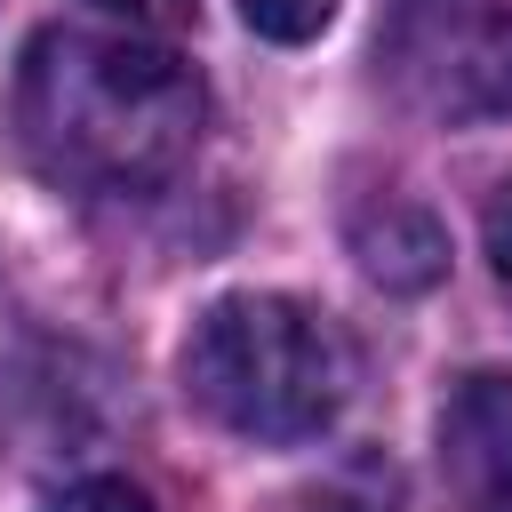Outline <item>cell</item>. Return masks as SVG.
I'll list each match as a JSON object with an SVG mask.
<instances>
[{"instance_id":"obj_8","label":"cell","mask_w":512,"mask_h":512,"mask_svg":"<svg viewBox=\"0 0 512 512\" xmlns=\"http://www.w3.org/2000/svg\"><path fill=\"white\" fill-rule=\"evenodd\" d=\"M488 264H496V288L512 296V184H504L496 208H488Z\"/></svg>"},{"instance_id":"obj_3","label":"cell","mask_w":512,"mask_h":512,"mask_svg":"<svg viewBox=\"0 0 512 512\" xmlns=\"http://www.w3.org/2000/svg\"><path fill=\"white\" fill-rule=\"evenodd\" d=\"M448 512H512V368H472L440 400Z\"/></svg>"},{"instance_id":"obj_4","label":"cell","mask_w":512,"mask_h":512,"mask_svg":"<svg viewBox=\"0 0 512 512\" xmlns=\"http://www.w3.org/2000/svg\"><path fill=\"white\" fill-rule=\"evenodd\" d=\"M424 96L448 120H512V8L440 16L424 40Z\"/></svg>"},{"instance_id":"obj_9","label":"cell","mask_w":512,"mask_h":512,"mask_svg":"<svg viewBox=\"0 0 512 512\" xmlns=\"http://www.w3.org/2000/svg\"><path fill=\"white\" fill-rule=\"evenodd\" d=\"M104 8H120V16H184L192 0H104Z\"/></svg>"},{"instance_id":"obj_6","label":"cell","mask_w":512,"mask_h":512,"mask_svg":"<svg viewBox=\"0 0 512 512\" xmlns=\"http://www.w3.org/2000/svg\"><path fill=\"white\" fill-rule=\"evenodd\" d=\"M240 16H248V32L296 48V40H320V32H328L336 0H240Z\"/></svg>"},{"instance_id":"obj_1","label":"cell","mask_w":512,"mask_h":512,"mask_svg":"<svg viewBox=\"0 0 512 512\" xmlns=\"http://www.w3.org/2000/svg\"><path fill=\"white\" fill-rule=\"evenodd\" d=\"M208 128L200 72L112 24H48L16 64V136L40 176L80 192H152L168 184Z\"/></svg>"},{"instance_id":"obj_7","label":"cell","mask_w":512,"mask_h":512,"mask_svg":"<svg viewBox=\"0 0 512 512\" xmlns=\"http://www.w3.org/2000/svg\"><path fill=\"white\" fill-rule=\"evenodd\" d=\"M48 512H152V496H144L136 480L96 472V480H72L64 496H48Z\"/></svg>"},{"instance_id":"obj_5","label":"cell","mask_w":512,"mask_h":512,"mask_svg":"<svg viewBox=\"0 0 512 512\" xmlns=\"http://www.w3.org/2000/svg\"><path fill=\"white\" fill-rule=\"evenodd\" d=\"M344 232H352L360 272L384 280V288H432V280L448 272V232H440V216H432L424 200H408V192H368V200H352Z\"/></svg>"},{"instance_id":"obj_2","label":"cell","mask_w":512,"mask_h":512,"mask_svg":"<svg viewBox=\"0 0 512 512\" xmlns=\"http://www.w3.org/2000/svg\"><path fill=\"white\" fill-rule=\"evenodd\" d=\"M184 392L240 440H312L352 400V344L304 296H216L184 336Z\"/></svg>"}]
</instances>
